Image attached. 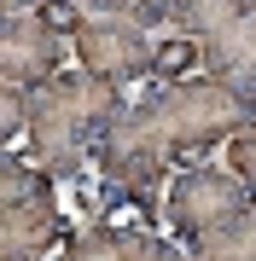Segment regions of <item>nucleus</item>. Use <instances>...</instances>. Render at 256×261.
Here are the masks:
<instances>
[{"mask_svg": "<svg viewBox=\"0 0 256 261\" xmlns=\"http://www.w3.org/2000/svg\"><path fill=\"white\" fill-rule=\"evenodd\" d=\"M239 128H250V93L233 82L192 75V82L146 87V99H128L94 145V168L111 186L99 221L157 226L152 192H157L163 168L204 163V151L227 145Z\"/></svg>", "mask_w": 256, "mask_h": 261, "instance_id": "nucleus-1", "label": "nucleus"}, {"mask_svg": "<svg viewBox=\"0 0 256 261\" xmlns=\"http://www.w3.org/2000/svg\"><path fill=\"white\" fill-rule=\"evenodd\" d=\"M128 99H134L128 87H111L87 70H64L29 93V140L18 151L29 163H41L53 180H76L87 174L99 134L111 128V116Z\"/></svg>", "mask_w": 256, "mask_h": 261, "instance_id": "nucleus-2", "label": "nucleus"}, {"mask_svg": "<svg viewBox=\"0 0 256 261\" xmlns=\"http://www.w3.org/2000/svg\"><path fill=\"white\" fill-rule=\"evenodd\" d=\"M76 226L53 197V174L24 151L0 157V261H41L64 255Z\"/></svg>", "mask_w": 256, "mask_h": 261, "instance_id": "nucleus-3", "label": "nucleus"}, {"mask_svg": "<svg viewBox=\"0 0 256 261\" xmlns=\"http://www.w3.org/2000/svg\"><path fill=\"white\" fill-rule=\"evenodd\" d=\"M70 47H76V70L99 75L111 87H134L157 64V29L128 18V12H87Z\"/></svg>", "mask_w": 256, "mask_h": 261, "instance_id": "nucleus-4", "label": "nucleus"}, {"mask_svg": "<svg viewBox=\"0 0 256 261\" xmlns=\"http://www.w3.org/2000/svg\"><path fill=\"white\" fill-rule=\"evenodd\" d=\"M187 35L204 47V75L256 93V12L239 0H187Z\"/></svg>", "mask_w": 256, "mask_h": 261, "instance_id": "nucleus-5", "label": "nucleus"}, {"mask_svg": "<svg viewBox=\"0 0 256 261\" xmlns=\"http://www.w3.org/2000/svg\"><path fill=\"white\" fill-rule=\"evenodd\" d=\"M64 58H76V47H70V35H58L41 12L0 18V87L35 93L41 82L64 75Z\"/></svg>", "mask_w": 256, "mask_h": 261, "instance_id": "nucleus-6", "label": "nucleus"}, {"mask_svg": "<svg viewBox=\"0 0 256 261\" xmlns=\"http://www.w3.org/2000/svg\"><path fill=\"white\" fill-rule=\"evenodd\" d=\"M239 209H250V186L233 174V168L192 163V168H180L175 186H169V226H175V238H187V244L198 232H210L216 221L239 215Z\"/></svg>", "mask_w": 256, "mask_h": 261, "instance_id": "nucleus-7", "label": "nucleus"}, {"mask_svg": "<svg viewBox=\"0 0 256 261\" xmlns=\"http://www.w3.org/2000/svg\"><path fill=\"white\" fill-rule=\"evenodd\" d=\"M64 261H192V250H175L169 238H157V226L94 221L87 232L70 238Z\"/></svg>", "mask_w": 256, "mask_h": 261, "instance_id": "nucleus-8", "label": "nucleus"}, {"mask_svg": "<svg viewBox=\"0 0 256 261\" xmlns=\"http://www.w3.org/2000/svg\"><path fill=\"white\" fill-rule=\"evenodd\" d=\"M192 261H256V209H239L187 244Z\"/></svg>", "mask_w": 256, "mask_h": 261, "instance_id": "nucleus-9", "label": "nucleus"}, {"mask_svg": "<svg viewBox=\"0 0 256 261\" xmlns=\"http://www.w3.org/2000/svg\"><path fill=\"white\" fill-rule=\"evenodd\" d=\"M198 70H204V47H198V35H187V29L157 35V64H152L157 82H192Z\"/></svg>", "mask_w": 256, "mask_h": 261, "instance_id": "nucleus-10", "label": "nucleus"}, {"mask_svg": "<svg viewBox=\"0 0 256 261\" xmlns=\"http://www.w3.org/2000/svg\"><path fill=\"white\" fill-rule=\"evenodd\" d=\"M0 140L6 145L29 140V93L24 87H0Z\"/></svg>", "mask_w": 256, "mask_h": 261, "instance_id": "nucleus-11", "label": "nucleus"}, {"mask_svg": "<svg viewBox=\"0 0 256 261\" xmlns=\"http://www.w3.org/2000/svg\"><path fill=\"white\" fill-rule=\"evenodd\" d=\"M221 151H227V168H233V174L245 180V186H256V122H250V128H239Z\"/></svg>", "mask_w": 256, "mask_h": 261, "instance_id": "nucleus-12", "label": "nucleus"}, {"mask_svg": "<svg viewBox=\"0 0 256 261\" xmlns=\"http://www.w3.org/2000/svg\"><path fill=\"white\" fill-rule=\"evenodd\" d=\"M41 18H47L58 35H70V41H76V29L87 23V12L76 6V0H41Z\"/></svg>", "mask_w": 256, "mask_h": 261, "instance_id": "nucleus-13", "label": "nucleus"}, {"mask_svg": "<svg viewBox=\"0 0 256 261\" xmlns=\"http://www.w3.org/2000/svg\"><path fill=\"white\" fill-rule=\"evenodd\" d=\"M152 6L169 18V29H180V23H187V0H152Z\"/></svg>", "mask_w": 256, "mask_h": 261, "instance_id": "nucleus-14", "label": "nucleus"}, {"mask_svg": "<svg viewBox=\"0 0 256 261\" xmlns=\"http://www.w3.org/2000/svg\"><path fill=\"white\" fill-rule=\"evenodd\" d=\"M0 12H6V18H18V12H41V0H0Z\"/></svg>", "mask_w": 256, "mask_h": 261, "instance_id": "nucleus-15", "label": "nucleus"}, {"mask_svg": "<svg viewBox=\"0 0 256 261\" xmlns=\"http://www.w3.org/2000/svg\"><path fill=\"white\" fill-rule=\"evenodd\" d=\"M239 6H250V12H256V0H239Z\"/></svg>", "mask_w": 256, "mask_h": 261, "instance_id": "nucleus-16", "label": "nucleus"}, {"mask_svg": "<svg viewBox=\"0 0 256 261\" xmlns=\"http://www.w3.org/2000/svg\"><path fill=\"white\" fill-rule=\"evenodd\" d=\"M250 209H256V186H250Z\"/></svg>", "mask_w": 256, "mask_h": 261, "instance_id": "nucleus-17", "label": "nucleus"}]
</instances>
